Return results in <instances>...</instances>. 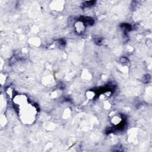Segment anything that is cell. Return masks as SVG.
Wrapping results in <instances>:
<instances>
[{
	"mask_svg": "<svg viewBox=\"0 0 152 152\" xmlns=\"http://www.w3.org/2000/svg\"><path fill=\"white\" fill-rule=\"evenodd\" d=\"M75 29L77 31V32L79 33H81L84 30H85V25L83 22L81 21H78L75 23Z\"/></svg>",
	"mask_w": 152,
	"mask_h": 152,
	"instance_id": "cell-1",
	"label": "cell"
}]
</instances>
